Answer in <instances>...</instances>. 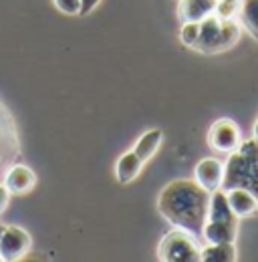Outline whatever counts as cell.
<instances>
[{
	"label": "cell",
	"instance_id": "1",
	"mask_svg": "<svg viewBox=\"0 0 258 262\" xmlns=\"http://www.w3.org/2000/svg\"><path fill=\"white\" fill-rule=\"evenodd\" d=\"M210 192L196 180H174L158 196V212L176 228L188 230L202 240Z\"/></svg>",
	"mask_w": 258,
	"mask_h": 262
},
{
	"label": "cell",
	"instance_id": "2",
	"mask_svg": "<svg viewBox=\"0 0 258 262\" xmlns=\"http://www.w3.org/2000/svg\"><path fill=\"white\" fill-rule=\"evenodd\" d=\"M222 190L244 188L258 200V141L254 137L242 141L236 151L230 154L224 165Z\"/></svg>",
	"mask_w": 258,
	"mask_h": 262
},
{
	"label": "cell",
	"instance_id": "3",
	"mask_svg": "<svg viewBox=\"0 0 258 262\" xmlns=\"http://www.w3.org/2000/svg\"><path fill=\"white\" fill-rule=\"evenodd\" d=\"M238 38L240 23H236V18H218L216 14H210L204 20H200V33L192 49L206 55H214L232 49L238 42Z\"/></svg>",
	"mask_w": 258,
	"mask_h": 262
},
{
	"label": "cell",
	"instance_id": "4",
	"mask_svg": "<svg viewBox=\"0 0 258 262\" xmlns=\"http://www.w3.org/2000/svg\"><path fill=\"white\" fill-rule=\"evenodd\" d=\"M158 260L161 262H202V248L198 238L188 230L176 228L163 234L158 246Z\"/></svg>",
	"mask_w": 258,
	"mask_h": 262
},
{
	"label": "cell",
	"instance_id": "5",
	"mask_svg": "<svg viewBox=\"0 0 258 262\" xmlns=\"http://www.w3.org/2000/svg\"><path fill=\"white\" fill-rule=\"evenodd\" d=\"M32 238L20 226H2L0 228V260L16 262L23 260L31 252Z\"/></svg>",
	"mask_w": 258,
	"mask_h": 262
},
{
	"label": "cell",
	"instance_id": "6",
	"mask_svg": "<svg viewBox=\"0 0 258 262\" xmlns=\"http://www.w3.org/2000/svg\"><path fill=\"white\" fill-rule=\"evenodd\" d=\"M208 143L220 154H232L242 143V135L232 119L220 117L212 123V127L208 131Z\"/></svg>",
	"mask_w": 258,
	"mask_h": 262
},
{
	"label": "cell",
	"instance_id": "7",
	"mask_svg": "<svg viewBox=\"0 0 258 262\" xmlns=\"http://www.w3.org/2000/svg\"><path fill=\"white\" fill-rule=\"evenodd\" d=\"M16 156H18L16 127L10 113L4 109V105H0V176H4V171L8 169V165H12Z\"/></svg>",
	"mask_w": 258,
	"mask_h": 262
},
{
	"label": "cell",
	"instance_id": "8",
	"mask_svg": "<svg viewBox=\"0 0 258 262\" xmlns=\"http://www.w3.org/2000/svg\"><path fill=\"white\" fill-rule=\"evenodd\" d=\"M2 184L6 186L10 196H20V194L32 192V188L36 186V176H34V171L29 165L12 164L8 165V169L4 171Z\"/></svg>",
	"mask_w": 258,
	"mask_h": 262
},
{
	"label": "cell",
	"instance_id": "9",
	"mask_svg": "<svg viewBox=\"0 0 258 262\" xmlns=\"http://www.w3.org/2000/svg\"><path fill=\"white\" fill-rule=\"evenodd\" d=\"M193 180L208 192L218 190L224 180V164L214 158H206V160L198 162L196 169H193Z\"/></svg>",
	"mask_w": 258,
	"mask_h": 262
},
{
	"label": "cell",
	"instance_id": "10",
	"mask_svg": "<svg viewBox=\"0 0 258 262\" xmlns=\"http://www.w3.org/2000/svg\"><path fill=\"white\" fill-rule=\"evenodd\" d=\"M218 0H180L178 16L182 23H200L206 16L214 14Z\"/></svg>",
	"mask_w": 258,
	"mask_h": 262
},
{
	"label": "cell",
	"instance_id": "11",
	"mask_svg": "<svg viewBox=\"0 0 258 262\" xmlns=\"http://www.w3.org/2000/svg\"><path fill=\"white\" fill-rule=\"evenodd\" d=\"M226 198H228L230 210L238 218H248V216H254L258 212L256 196L252 192L244 190V188H230V190H226Z\"/></svg>",
	"mask_w": 258,
	"mask_h": 262
},
{
	"label": "cell",
	"instance_id": "12",
	"mask_svg": "<svg viewBox=\"0 0 258 262\" xmlns=\"http://www.w3.org/2000/svg\"><path fill=\"white\" fill-rule=\"evenodd\" d=\"M206 222H238V216L230 210L226 190L218 188L210 192V204H208V216Z\"/></svg>",
	"mask_w": 258,
	"mask_h": 262
},
{
	"label": "cell",
	"instance_id": "13",
	"mask_svg": "<svg viewBox=\"0 0 258 262\" xmlns=\"http://www.w3.org/2000/svg\"><path fill=\"white\" fill-rule=\"evenodd\" d=\"M238 222H206L202 230V240L206 244H220V242H236Z\"/></svg>",
	"mask_w": 258,
	"mask_h": 262
},
{
	"label": "cell",
	"instance_id": "14",
	"mask_svg": "<svg viewBox=\"0 0 258 262\" xmlns=\"http://www.w3.org/2000/svg\"><path fill=\"white\" fill-rule=\"evenodd\" d=\"M143 164H145V162H143L137 154H133V151L123 154V156L117 160V164H115V178H117V182H119V184H131V182L141 173Z\"/></svg>",
	"mask_w": 258,
	"mask_h": 262
},
{
	"label": "cell",
	"instance_id": "15",
	"mask_svg": "<svg viewBox=\"0 0 258 262\" xmlns=\"http://www.w3.org/2000/svg\"><path fill=\"white\" fill-rule=\"evenodd\" d=\"M161 141H163V131L161 129H149L145 131L137 141H135V145H133V154H137L143 162H147V160H152L156 154H158V149L161 147Z\"/></svg>",
	"mask_w": 258,
	"mask_h": 262
},
{
	"label": "cell",
	"instance_id": "16",
	"mask_svg": "<svg viewBox=\"0 0 258 262\" xmlns=\"http://www.w3.org/2000/svg\"><path fill=\"white\" fill-rule=\"evenodd\" d=\"M238 260L236 244L220 242V244H206L202 248V262H234Z\"/></svg>",
	"mask_w": 258,
	"mask_h": 262
},
{
	"label": "cell",
	"instance_id": "17",
	"mask_svg": "<svg viewBox=\"0 0 258 262\" xmlns=\"http://www.w3.org/2000/svg\"><path fill=\"white\" fill-rule=\"evenodd\" d=\"M236 14L240 18V27L258 40V0H240Z\"/></svg>",
	"mask_w": 258,
	"mask_h": 262
},
{
	"label": "cell",
	"instance_id": "18",
	"mask_svg": "<svg viewBox=\"0 0 258 262\" xmlns=\"http://www.w3.org/2000/svg\"><path fill=\"white\" fill-rule=\"evenodd\" d=\"M200 33V23H182V31H180V40L186 47H192Z\"/></svg>",
	"mask_w": 258,
	"mask_h": 262
},
{
	"label": "cell",
	"instance_id": "19",
	"mask_svg": "<svg viewBox=\"0 0 258 262\" xmlns=\"http://www.w3.org/2000/svg\"><path fill=\"white\" fill-rule=\"evenodd\" d=\"M53 2L64 14H69V16L79 14L81 16V0H53Z\"/></svg>",
	"mask_w": 258,
	"mask_h": 262
},
{
	"label": "cell",
	"instance_id": "20",
	"mask_svg": "<svg viewBox=\"0 0 258 262\" xmlns=\"http://www.w3.org/2000/svg\"><path fill=\"white\" fill-rule=\"evenodd\" d=\"M8 204H10V192L6 190L4 184H0V214L8 208Z\"/></svg>",
	"mask_w": 258,
	"mask_h": 262
},
{
	"label": "cell",
	"instance_id": "21",
	"mask_svg": "<svg viewBox=\"0 0 258 262\" xmlns=\"http://www.w3.org/2000/svg\"><path fill=\"white\" fill-rule=\"evenodd\" d=\"M99 2H101V0H81V16L93 12L97 6H99Z\"/></svg>",
	"mask_w": 258,
	"mask_h": 262
},
{
	"label": "cell",
	"instance_id": "22",
	"mask_svg": "<svg viewBox=\"0 0 258 262\" xmlns=\"http://www.w3.org/2000/svg\"><path fill=\"white\" fill-rule=\"evenodd\" d=\"M254 139L258 141V119H256V123H254Z\"/></svg>",
	"mask_w": 258,
	"mask_h": 262
}]
</instances>
